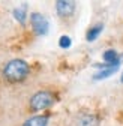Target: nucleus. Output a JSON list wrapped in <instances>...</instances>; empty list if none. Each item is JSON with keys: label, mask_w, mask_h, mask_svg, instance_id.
I'll list each match as a JSON object with an SVG mask.
<instances>
[{"label": "nucleus", "mask_w": 123, "mask_h": 126, "mask_svg": "<svg viewBox=\"0 0 123 126\" xmlns=\"http://www.w3.org/2000/svg\"><path fill=\"white\" fill-rule=\"evenodd\" d=\"M56 11L60 17H68L75 11V3L68 2V0H59V2H56Z\"/></svg>", "instance_id": "20e7f679"}, {"label": "nucleus", "mask_w": 123, "mask_h": 126, "mask_svg": "<svg viewBox=\"0 0 123 126\" xmlns=\"http://www.w3.org/2000/svg\"><path fill=\"white\" fill-rule=\"evenodd\" d=\"M29 72H30V68L27 65V62H24L21 59L9 60L5 65V68H3V77L8 81H12V83L23 81L24 78L29 75Z\"/></svg>", "instance_id": "f257e3e1"}, {"label": "nucleus", "mask_w": 123, "mask_h": 126, "mask_svg": "<svg viewBox=\"0 0 123 126\" xmlns=\"http://www.w3.org/2000/svg\"><path fill=\"white\" fill-rule=\"evenodd\" d=\"M30 24H32V27H33L36 35H47L48 33L50 24H48V20L45 18L42 14L33 12L32 15H30Z\"/></svg>", "instance_id": "7ed1b4c3"}, {"label": "nucleus", "mask_w": 123, "mask_h": 126, "mask_svg": "<svg viewBox=\"0 0 123 126\" xmlns=\"http://www.w3.org/2000/svg\"><path fill=\"white\" fill-rule=\"evenodd\" d=\"M54 102H56L54 94L51 92H48V90H42V92L35 93L33 96L30 98L29 105H30V110H32V111H42V110L51 107Z\"/></svg>", "instance_id": "f03ea898"}, {"label": "nucleus", "mask_w": 123, "mask_h": 126, "mask_svg": "<svg viewBox=\"0 0 123 126\" xmlns=\"http://www.w3.org/2000/svg\"><path fill=\"white\" fill-rule=\"evenodd\" d=\"M102 30H104V26H102V24H96V26H93L92 29H89V32L86 33V39H87L89 42H93V41L98 39V36L102 33Z\"/></svg>", "instance_id": "6e6552de"}, {"label": "nucleus", "mask_w": 123, "mask_h": 126, "mask_svg": "<svg viewBox=\"0 0 123 126\" xmlns=\"http://www.w3.org/2000/svg\"><path fill=\"white\" fill-rule=\"evenodd\" d=\"M120 81H122V83H123V74H122V78H120Z\"/></svg>", "instance_id": "f8f14e48"}, {"label": "nucleus", "mask_w": 123, "mask_h": 126, "mask_svg": "<svg viewBox=\"0 0 123 126\" xmlns=\"http://www.w3.org/2000/svg\"><path fill=\"white\" fill-rule=\"evenodd\" d=\"M119 69V66H108V68H104V69H101L98 74H95V80H104V78H108V77H111L113 74H116V71Z\"/></svg>", "instance_id": "1a4fd4ad"}, {"label": "nucleus", "mask_w": 123, "mask_h": 126, "mask_svg": "<svg viewBox=\"0 0 123 126\" xmlns=\"http://www.w3.org/2000/svg\"><path fill=\"white\" fill-rule=\"evenodd\" d=\"M71 44H72V41H71V38L69 36H60V41H59V45H60V48H69L71 47Z\"/></svg>", "instance_id": "9b49d317"}, {"label": "nucleus", "mask_w": 123, "mask_h": 126, "mask_svg": "<svg viewBox=\"0 0 123 126\" xmlns=\"http://www.w3.org/2000/svg\"><path fill=\"white\" fill-rule=\"evenodd\" d=\"M96 125H98V119L93 114H84L77 122V126H96Z\"/></svg>", "instance_id": "0eeeda50"}, {"label": "nucleus", "mask_w": 123, "mask_h": 126, "mask_svg": "<svg viewBox=\"0 0 123 126\" xmlns=\"http://www.w3.org/2000/svg\"><path fill=\"white\" fill-rule=\"evenodd\" d=\"M26 11H27V5H23L21 8L14 9V17H15V20L20 21L21 24H24V23H26V17H27Z\"/></svg>", "instance_id": "9d476101"}, {"label": "nucleus", "mask_w": 123, "mask_h": 126, "mask_svg": "<svg viewBox=\"0 0 123 126\" xmlns=\"http://www.w3.org/2000/svg\"><path fill=\"white\" fill-rule=\"evenodd\" d=\"M47 125H48V116H33L23 123V126H47Z\"/></svg>", "instance_id": "423d86ee"}, {"label": "nucleus", "mask_w": 123, "mask_h": 126, "mask_svg": "<svg viewBox=\"0 0 123 126\" xmlns=\"http://www.w3.org/2000/svg\"><path fill=\"white\" fill-rule=\"evenodd\" d=\"M102 57H104L105 65H110V66H119L122 63V59L119 57V53L116 50H107Z\"/></svg>", "instance_id": "39448f33"}]
</instances>
